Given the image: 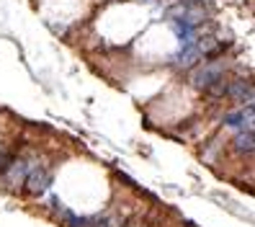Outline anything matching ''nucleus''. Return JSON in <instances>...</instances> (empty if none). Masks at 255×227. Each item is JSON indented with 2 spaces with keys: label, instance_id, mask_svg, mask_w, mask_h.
<instances>
[{
  "label": "nucleus",
  "instance_id": "1",
  "mask_svg": "<svg viewBox=\"0 0 255 227\" xmlns=\"http://www.w3.org/2000/svg\"><path fill=\"white\" fill-rule=\"evenodd\" d=\"M23 184H26V191L31 196H41L52 184V173H49V168H44V165H34V168H28Z\"/></svg>",
  "mask_w": 255,
  "mask_h": 227
},
{
  "label": "nucleus",
  "instance_id": "5",
  "mask_svg": "<svg viewBox=\"0 0 255 227\" xmlns=\"http://www.w3.org/2000/svg\"><path fill=\"white\" fill-rule=\"evenodd\" d=\"M235 147H237V153H253V129H240L237 132V137H235Z\"/></svg>",
  "mask_w": 255,
  "mask_h": 227
},
{
  "label": "nucleus",
  "instance_id": "6",
  "mask_svg": "<svg viewBox=\"0 0 255 227\" xmlns=\"http://www.w3.org/2000/svg\"><path fill=\"white\" fill-rule=\"evenodd\" d=\"M88 227H119L114 217H88Z\"/></svg>",
  "mask_w": 255,
  "mask_h": 227
},
{
  "label": "nucleus",
  "instance_id": "3",
  "mask_svg": "<svg viewBox=\"0 0 255 227\" xmlns=\"http://www.w3.org/2000/svg\"><path fill=\"white\" fill-rule=\"evenodd\" d=\"M227 96L237 103H245V106H253V83L245 80V78H237V80H230L227 83Z\"/></svg>",
  "mask_w": 255,
  "mask_h": 227
},
{
  "label": "nucleus",
  "instance_id": "4",
  "mask_svg": "<svg viewBox=\"0 0 255 227\" xmlns=\"http://www.w3.org/2000/svg\"><path fill=\"white\" fill-rule=\"evenodd\" d=\"M204 59L201 49L196 47V44H183V49L175 54V67H183V70H191V67H196L199 62Z\"/></svg>",
  "mask_w": 255,
  "mask_h": 227
},
{
  "label": "nucleus",
  "instance_id": "2",
  "mask_svg": "<svg viewBox=\"0 0 255 227\" xmlns=\"http://www.w3.org/2000/svg\"><path fill=\"white\" fill-rule=\"evenodd\" d=\"M219 78H224V70L214 62V59H204V65H196V72H193L191 83L196 85V88H201V90H206L209 85L217 83Z\"/></svg>",
  "mask_w": 255,
  "mask_h": 227
}]
</instances>
